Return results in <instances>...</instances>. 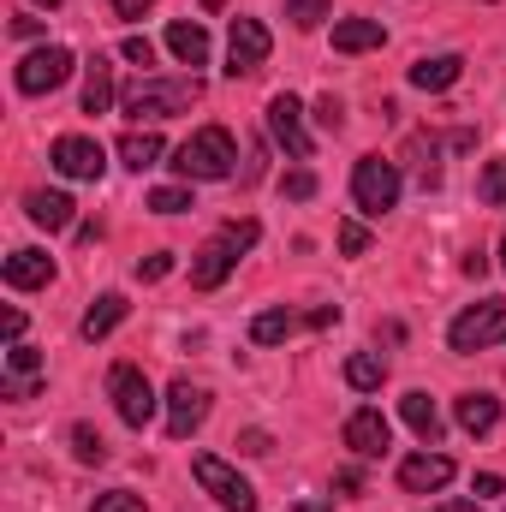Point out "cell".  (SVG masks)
<instances>
[{"label":"cell","instance_id":"cell-31","mask_svg":"<svg viewBox=\"0 0 506 512\" xmlns=\"http://www.w3.org/2000/svg\"><path fill=\"white\" fill-rule=\"evenodd\" d=\"M286 18H292L298 30H316V24L328 18V0H286Z\"/></svg>","mask_w":506,"mask_h":512},{"label":"cell","instance_id":"cell-45","mask_svg":"<svg viewBox=\"0 0 506 512\" xmlns=\"http://www.w3.org/2000/svg\"><path fill=\"white\" fill-rule=\"evenodd\" d=\"M203 6H209V12H221V0H203Z\"/></svg>","mask_w":506,"mask_h":512},{"label":"cell","instance_id":"cell-25","mask_svg":"<svg viewBox=\"0 0 506 512\" xmlns=\"http://www.w3.org/2000/svg\"><path fill=\"white\" fill-rule=\"evenodd\" d=\"M161 149H167V143H161V131H126V137H120V161H126L131 173L155 167V161H161Z\"/></svg>","mask_w":506,"mask_h":512},{"label":"cell","instance_id":"cell-1","mask_svg":"<svg viewBox=\"0 0 506 512\" xmlns=\"http://www.w3.org/2000/svg\"><path fill=\"white\" fill-rule=\"evenodd\" d=\"M233 161H239V149H233V131L227 126L191 131V137L173 149V173H179V179H203V185L233 179Z\"/></svg>","mask_w":506,"mask_h":512},{"label":"cell","instance_id":"cell-7","mask_svg":"<svg viewBox=\"0 0 506 512\" xmlns=\"http://www.w3.org/2000/svg\"><path fill=\"white\" fill-rule=\"evenodd\" d=\"M108 393H114L120 423L149 429V417H155V387H149V376H143L137 364H114V370H108Z\"/></svg>","mask_w":506,"mask_h":512},{"label":"cell","instance_id":"cell-10","mask_svg":"<svg viewBox=\"0 0 506 512\" xmlns=\"http://www.w3.org/2000/svg\"><path fill=\"white\" fill-rule=\"evenodd\" d=\"M72 48H36V54H24L18 60V90L24 96H48V90H60L66 78H72Z\"/></svg>","mask_w":506,"mask_h":512},{"label":"cell","instance_id":"cell-26","mask_svg":"<svg viewBox=\"0 0 506 512\" xmlns=\"http://www.w3.org/2000/svg\"><path fill=\"white\" fill-rule=\"evenodd\" d=\"M411 173H417L423 191L441 185V149H435V137H411Z\"/></svg>","mask_w":506,"mask_h":512},{"label":"cell","instance_id":"cell-29","mask_svg":"<svg viewBox=\"0 0 506 512\" xmlns=\"http://www.w3.org/2000/svg\"><path fill=\"white\" fill-rule=\"evenodd\" d=\"M477 197H483L489 209H506V161H489V167H483V179H477Z\"/></svg>","mask_w":506,"mask_h":512},{"label":"cell","instance_id":"cell-5","mask_svg":"<svg viewBox=\"0 0 506 512\" xmlns=\"http://www.w3.org/2000/svg\"><path fill=\"white\" fill-rule=\"evenodd\" d=\"M191 477L203 483V495H215L227 512H256V489L215 453H191Z\"/></svg>","mask_w":506,"mask_h":512},{"label":"cell","instance_id":"cell-12","mask_svg":"<svg viewBox=\"0 0 506 512\" xmlns=\"http://www.w3.org/2000/svg\"><path fill=\"white\" fill-rule=\"evenodd\" d=\"M268 131H274V143L292 155V161H310V131H304V108H298V96H274L268 102Z\"/></svg>","mask_w":506,"mask_h":512},{"label":"cell","instance_id":"cell-9","mask_svg":"<svg viewBox=\"0 0 506 512\" xmlns=\"http://www.w3.org/2000/svg\"><path fill=\"white\" fill-rule=\"evenodd\" d=\"M203 423H209V387L179 376V382L167 387V435L173 441H191Z\"/></svg>","mask_w":506,"mask_h":512},{"label":"cell","instance_id":"cell-34","mask_svg":"<svg viewBox=\"0 0 506 512\" xmlns=\"http://www.w3.org/2000/svg\"><path fill=\"white\" fill-rule=\"evenodd\" d=\"M316 126H322V131H340V126H346V108H340V96H322V102H316Z\"/></svg>","mask_w":506,"mask_h":512},{"label":"cell","instance_id":"cell-36","mask_svg":"<svg viewBox=\"0 0 506 512\" xmlns=\"http://www.w3.org/2000/svg\"><path fill=\"white\" fill-rule=\"evenodd\" d=\"M286 197H292V203H310V197H316V173H304V167L286 173Z\"/></svg>","mask_w":506,"mask_h":512},{"label":"cell","instance_id":"cell-38","mask_svg":"<svg viewBox=\"0 0 506 512\" xmlns=\"http://www.w3.org/2000/svg\"><path fill=\"white\" fill-rule=\"evenodd\" d=\"M239 453H251V459H262V453H274L268 429H245V435H239Z\"/></svg>","mask_w":506,"mask_h":512},{"label":"cell","instance_id":"cell-43","mask_svg":"<svg viewBox=\"0 0 506 512\" xmlns=\"http://www.w3.org/2000/svg\"><path fill=\"white\" fill-rule=\"evenodd\" d=\"M435 512H483V501H441Z\"/></svg>","mask_w":506,"mask_h":512},{"label":"cell","instance_id":"cell-44","mask_svg":"<svg viewBox=\"0 0 506 512\" xmlns=\"http://www.w3.org/2000/svg\"><path fill=\"white\" fill-rule=\"evenodd\" d=\"M292 512H328V501H298Z\"/></svg>","mask_w":506,"mask_h":512},{"label":"cell","instance_id":"cell-39","mask_svg":"<svg viewBox=\"0 0 506 512\" xmlns=\"http://www.w3.org/2000/svg\"><path fill=\"white\" fill-rule=\"evenodd\" d=\"M0 334H6V346H18V334H24V310H6V322H0Z\"/></svg>","mask_w":506,"mask_h":512},{"label":"cell","instance_id":"cell-8","mask_svg":"<svg viewBox=\"0 0 506 512\" xmlns=\"http://www.w3.org/2000/svg\"><path fill=\"white\" fill-rule=\"evenodd\" d=\"M268 48H274V36H268L262 18H233V36H227V78L262 72V66H268Z\"/></svg>","mask_w":506,"mask_h":512},{"label":"cell","instance_id":"cell-23","mask_svg":"<svg viewBox=\"0 0 506 512\" xmlns=\"http://www.w3.org/2000/svg\"><path fill=\"white\" fill-rule=\"evenodd\" d=\"M298 328H310V316H298V310H262L251 322V340L256 346H280V340H292Z\"/></svg>","mask_w":506,"mask_h":512},{"label":"cell","instance_id":"cell-46","mask_svg":"<svg viewBox=\"0 0 506 512\" xmlns=\"http://www.w3.org/2000/svg\"><path fill=\"white\" fill-rule=\"evenodd\" d=\"M36 6H48V12H54V6H60V0H36Z\"/></svg>","mask_w":506,"mask_h":512},{"label":"cell","instance_id":"cell-42","mask_svg":"<svg viewBox=\"0 0 506 512\" xmlns=\"http://www.w3.org/2000/svg\"><path fill=\"white\" fill-rule=\"evenodd\" d=\"M12 36H42V18H12Z\"/></svg>","mask_w":506,"mask_h":512},{"label":"cell","instance_id":"cell-41","mask_svg":"<svg viewBox=\"0 0 506 512\" xmlns=\"http://www.w3.org/2000/svg\"><path fill=\"white\" fill-rule=\"evenodd\" d=\"M483 495H506V477H495V471L477 477V501H483Z\"/></svg>","mask_w":506,"mask_h":512},{"label":"cell","instance_id":"cell-13","mask_svg":"<svg viewBox=\"0 0 506 512\" xmlns=\"http://www.w3.org/2000/svg\"><path fill=\"white\" fill-rule=\"evenodd\" d=\"M340 441H346L358 459H381V453L393 447V429H387V417H381L376 405H364V411H352V417H346Z\"/></svg>","mask_w":506,"mask_h":512},{"label":"cell","instance_id":"cell-16","mask_svg":"<svg viewBox=\"0 0 506 512\" xmlns=\"http://www.w3.org/2000/svg\"><path fill=\"white\" fill-rule=\"evenodd\" d=\"M72 209H78V203H72L66 191H30V197H24V215H30L36 227H48V233H66V227H72Z\"/></svg>","mask_w":506,"mask_h":512},{"label":"cell","instance_id":"cell-4","mask_svg":"<svg viewBox=\"0 0 506 512\" xmlns=\"http://www.w3.org/2000/svg\"><path fill=\"white\" fill-rule=\"evenodd\" d=\"M501 340H506V298H483V304L459 310L453 328H447V346H453L459 358L489 352V346H501Z\"/></svg>","mask_w":506,"mask_h":512},{"label":"cell","instance_id":"cell-2","mask_svg":"<svg viewBox=\"0 0 506 512\" xmlns=\"http://www.w3.org/2000/svg\"><path fill=\"white\" fill-rule=\"evenodd\" d=\"M203 102V78H143L126 90V114L143 126V120H173V114H191Z\"/></svg>","mask_w":506,"mask_h":512},{"label":"cell","instance_id":"cell-18","mask_svg":"<svg viewBox=\"0 0 506 512\" xmlns=\"http://www.w3.org/2000/svg\"><path fill=\"white\" fill-rule=\"evenodd\" d=\"M0 274H6V286H18V292L48 286V280H54V256H48V251H12Z\"/></svg>","mask_w":506,"mask_h":512},{"label":"cell","instance_id":"cell-33","mask_svg":"<svg viewBox=\"0 0 506 512\" xmlns=\"http://www.w3.org/2000/svg\"><path fill=\"white\" fill-rule=\"evenodd\" d=\"M340 251L364 256V251H370V227H364V221H340Z\"/></svg>","mask_w":506,"mask_h":512},{"label":"cell","instance_id":"cell-37","mask_svg":"<svg viewBox=\"0 0 506 512\" xmlns=\"http://www.w3.org/2000/svg\"><path fill=\"white\" fill-rule=\"evenodd\" d=\"M167 274H173V256H167V251H155V256H143V262H137V280H167Z\"/></svg>","mask_w":506,"mask_h":512},{"label":"cell","instance_id":"cell-24","mask_svg":"<svg viewBox=\"0 0 506 512\" xmlns=\"http://www.w3.org/2000/svg\"><path fill=\"white\" fill-rule=\"evenodd\" d=\"M108 108H114V66L96 54L84 66V114H108Z\"/></svg>","mask_w":506,"mask_h":512},{"label":"cell","instance_id":"cell-14","mask_svg":"<svg viewBox=\"0 0 506 512\" xmlns=\"http://www.w3.org/2000/svg\"><path fill=\"white\" fill-rule=\"evenodd\" d=\"M447 483H453V459L447 453H411L399 465V489L405 495H441Z\"/></svg>","mask_w":506,"mask_h":512},{"label":"cell","instance_id":"cell-35","mask_svg":"<svg viewBox=\"0 0 506 512\" xmlns=\"http://www.w3.org/2000/svg\"><path fill=\"white\" fill-rule=\"evenodd\" d=\"M120 54H126L131 66H155V42H149V36H126Z\"/></svg>","mask_w":506,"mask_h":512},{"label":"cell","instance_id":"cell-3","mask_svg":"<svg viewBox=\"0 0 506 512\" xmlns=\"http://www.w3.org/2000/svg\"><path fill=\"white\" fill-rule=\"evenodd\" d=\"M256 239H262V227H256V221H227L203 251L191 256V286H197V292H215V286L233 274V262L251 251Z\"/></svg>","mask_w":506,"mask_h":512},{"label":"cell","instance_id":"cell-17","mask_svg":"<svg viewBox=\"0 0 506 512\" xmlns=\"http://www.w3.org/2000/svg\"><path fill=\"white\" fill-rule=\"evenodd\" d=\"M399 417L411 423V435H417L423 447H435V441H441V411H435V399H429L423 387H411V393L399 399Z\"/></svg>","mask_w":506,"mask_h":512},{"label":"cell","instance_id":"cell-21","mask_svg":"<svg viewBox=\"0 0 506 512\" xmlns=\"http://www.w3.org/2000/svg\"><path fill=\"white\" fill-rule=\"evenodd\" d=\"M459 78H465V60H459V54H435V60H417V66H411V84L429 90V96H435V90H453Z\"/></svg>","mask_w":506,"mask_h":512},{"label":"cell","instance_id":"cell-28","mask_svg":"<svg viewBox=\"0 0 506 512\" xmlns=\"http://www.w3.org/2000/svg\"><path fill=\"white\" fill-rule=\"evenodd\" d=\"M72 453H78V465H102L108 459V441L90 423H72Z\"/></svg>","mask_w":506,"mask_h":512},{"label":"cell","instance_id":"cell-27","mask_svg":"<svg viewBox=\"0 0 506 512\" xmlns=\"http://www.w3.org/2000/svg\"><path fill=\"white\" fill-rule=\"evenodd\" d=\"M346 382L358 387V393H376V387L387 382V364H381L376 352H352V358H346Z\"/></svg>","mask_w":506,"mask_h":512},{"label":"cell","instance_id":"cell-47","mask_svg":"<svg viewBox=\"0 0 506 512\" xmlns=\"http://www.w3.org/2000/svg\"><path fill=\"white\" fill-rule=\"evenodd\" d=\"M501 268H506V233H501Z\"/></svg>","mask_w":506,"mask_h":512},{"label":"cell","instance_id":"cell-32","mask_svg":"<svg viewBox=\"0 0 506 512\" xmlns=\"http://www.w3.org/2000/svg\"><path fill=\"white\" fill-rule=\"evenodd\" d=\"M90 512H149V507H143V495H131V489H108V495H96Z\"/></svg>","mask_w":506,"mask_h":512},{"label":"cell","instance_id":"cell-6","mask_svg":"<svg viewBox=\"0 0 506 512\" xmlns=\"http://www.w3.org/2000/svg\"><path fill=\"white\" fill-rule=\"evenodd\" d=\"M399 167L393 161H381V155H364L358 167H352V203L364 209V215H387L393 203H399Z\"/></svg>","mask_w":506,"mask_h":512},{"label":"cell","instance_id":"cell-20","mask_svg":"<svg viewBox=\"0 0 506 512\" xmlns=\"http://www.w3.org/2000/svg\"><path fill=\"white\" fill-rule=\"evenodd\" d=\"M381 42H387L381 18H340V24H334V54H370Z\"/></svg>","mask_w":506,"mask_h":512},{"label":"cell","instance_id":"cell-22","mask_svg":"<svg viewBox=\"0 0 506 512\" xmlns=\"http://www.w3.org/2000/svg\"><path fill=\"white\" fill-rule=\"evenodd\" d=\"M501 423V399L495 393H459V429L465 435H489Z\"/></svg>","mask_w":506,"mask_h":512},{"label":"cell","instance_id":"cell-11","mask_svg":"<svg viewBox=\"0 0 506 512\" xmlns=\"http://www.w3.org/2000/svg\"><path fill=\"white\" fill-rule=\"evenodd\" d=\"M48 161H54V173H66V179H90V185L108 173V155H102V143H96V137H78V131L54 137Z\"/></svg>","mask_w":506,"mask_h":512},{"label":"cell","instance_id":"cell-19","mask_svg":"<svg viewBox=\"0 0 506 512\" xmlns=\"http://www.w3.org/2000/svg\"><path fill=\"white\" fill-rule=\"evenodd\" d=\"M126 310H131V304L120 298V292H102V298H96V304L84 310V322H78V334H84V340L96 346V340H108V334H114V328L126 322Z\"/></svg>","mask_w":506,"mask_h":512},{"label":"cell","instance_id":"cell-40","mask_svg":"<svg viewBox=\"0 0 506 512\" xmlns=\"http://www.w3.org/2000/svg\"><path fill=\"white\" fill-rule=\"evenodd\" d=\"M108 6H114V12H120V18H143V12H149V6H155V0H108Z\"/></svg>","mask_w":506,"mask_h":512},{"label":"cell","instance_id":"cell-30","mask_svg":"<svg viewBox=\"0 0 506 512\" xmlns=\"http://www.w3.org/2000/svg\"><path fill=\"white\" fill-rule=\"evenodd\" d=\"M149 209L155 215H185L191 209V191L185 185H161V191H149Z\"/></svg>","mask_w":506,"mask_h":512},{"label":"cell","instance_id":"cell-15","mask_svg":"<svg viewBox=\"0 0 506 512\" xmlns=\"http://www.w3.org/2000/svg\"><path fill=\"white\" fill-rule=\"evenodd\" d=\"M167 48H173L179 66H209V30L191 24V18H173L167 24Z\"/></svg>","mask_w":506,"mask_h":512}]
</instances>
